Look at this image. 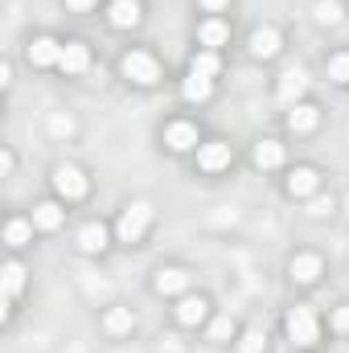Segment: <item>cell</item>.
<instances>
[{
  "label": "cell",
  "instance_id": "cell-1",
  "mask_svg": "<svg viewBox=\"0 0 349 353\" xmlns=\"http://www.w3.org/2000/svg\"><path fill=\"white\" fill-rule=\"evenodd\" d=\"M119 70H123V79H128V83H136V87H152V83L161 79V66H157V58H152V54H144V50H132V54H123Z\"/></svg>",
  "mask_w": 349,
  "mask_h": 353
},
{
  "label": "cell",
  "instance_id": "cell-2",
  "mask_svg": "<svg viewBox=\"0 0 349 353\" xmlns=\"http://www.w3.org/2000/svg\"><path fill=\"white\" fill-rule=\"evenodd\" d=\"M148 222H152V205L148 201H132L123 214H119V243H140L144 239V230H148Z\"/></svg>",
  "mask_w": 349,
  "mask_h": 353
},
{
  "label": "cell",
  "instance_id": "cell-3",
  "mask_svg": "<svg viewBox=\"0 0 349 353\" xmlns=\"http://www.w3.org/2000/svg\"><path fill=\"white\" fill-rule=\"evenodd\" d=\"M283 329H288V337H292L296 345H312V341H317V312H312L308 304H296V308L288 312Z\"/></svg>",
  "mask_w": 349,
  "mask_h": 353
},
{
  "label": "cell",
  "instance_id": "cell-4",
  "mask_svg": "<svg viewBox=\"0 0 349 353\" xmlns=\"http://www.w3.org/2000/svg\"><path fill=\"white\" fill-rule=\"evenodd\" d=\"M54 189L66 201H83L87 197V173L74 169V165H62V169H54Z\"/></svg>",
  "mask_w": 349,
  "mask_h": 353
},
{
  "label": "cell",
  "instance_id": "cell-5",
  "mask_svg": "<svg viewBox=\"0 0 349 353\" xmlns=\"http://www.w3.org/2000/svg\"><path fill=\"white\" fill-rule=\"evenodd\" d=\"M197 165H201L206 173L226 169V165H230V144H226V140H210V144H201V148H197Z\"/></svg>",
  "mask_w": 349,
  "mask_h": 353
},
{
  "label": "cell",
  "instance_id": "cell-6",
  "mask_svg": "<svg viewBox=\"0 0 349 353\" xmlns=\"http://www.w3.org/2000/svg\"><path fill=\"white\" fill-rule=\"evenodd\" d=\"M165 144L173 148V152H189V148H201L197 144V128L193 123H185V119H177L165 128Z\"/></svg>",
  "mask_w": 349,
  "mask_h": 353
},
{
  "label": "cell",
  "instance_id": "cell-7",
  "mask_svg": "<svg viewBox=\"0 0 349 353\" xmlns=\"http://www.w3.org/2000/svg\"><path fill=\"white\" fill-rule=\"evenodd\" d=\"M304 90H308V74L300 66H292V70L279 74V103H296Z\"/></svg>",
  "mask_w": 349,
  "mask_h": 353
},
{
  "label": "cell",
  "instance_id": "cell-8",
  "mask_svg": "<svg viewBox=\"0 0 349 353\" xmlns=\"http://www.w3.org/2000/svg\"><path fill=\"white\" fill-rule=\"evenodd\" d=\"M90 62V50L83 46V41H66L62 46V58H58V66L66 70V74H83Z\"/></svg>",
  "mask_w": 349,
  "mask_h": 353
},
{
  "label": "cell",
  "instance_id": "cell-9",
  "mask_svg": "<svg viewBox=\"0 0 349 353\" xmlns=\"http://www.w3.org/2000/svg\"><path fill=\"white\" fill-rule=\"evenodd\" d=\"M58 58H62V46L54 37H33L29 41V62L33 66H54Z\"/></svg>",
  "mask_w": 349,
  "mask_h": 353
},
{
  "label": "cell",
  "instance_id": "cell-10",
  "mask_svg": "<svg viewBox=\"0 0 349 353\" xmlns=\"http://www.w3.org/2000/svg\"><path fill=\"white\" fill-rule=\"evenodd\" d=\"M185 288H189V271H181V267L157 271V292H161V296H181Z\"/></svg>",
  "mask_w": 349,
  "mask_h": 353
},
{
  "label": "cell",
  "instance_id": "cell-11",
  "mask_svg": "<svg viewBox=\"0 0 349 353\" xmlns=\"http://www.w3.org/2000/svg\"><path fill=\"white\" fill-rule=\"evenodd\" d=\"M317 185H321V173L317 169H296V173L288 176V193L292 197H312Z\"/></svg>",
  "mask_w": 349,
  "mask_h": 353
},
{
  "label": "cell",
  "instance_id": "cell-12",
  "mask_svg": "<svg viewBox=\"0 0 349 353\" xmlns=\"http://www.w3.org/2000/svg\"><path fill=\"white\" fill-rule=\"evenodd\" d=\"M107 17H111L115 29H132V25L140 21V4H136V0H111V12H107Z\"/></svg>",
  "mask_w": 349,
  "mask_h": 353
},
{
  "label": "cell",
  "instance_id": "cell-13",
  "mask_svg": "<svg viewBox=\"0 0 349 353\" xmlns=\"http://www.w3.org/2000/svg\"><path fill=\"white\" fill-rule=\"evenodd\" d=\"M33 226H37V230H58V226H62V205H58V201L33 205Z\"/></svg>",
  "mask_w": 349,
  "mask_h": 353
},
{
  "label": "cell",
  "instance_id": "cell-14",
  "mask_svg": "<svg viewBox=\"0 0 349 353\" xmlns=\"http://www.w3.org/2000/svg\"><path fill=\"white\" fill-rule=\"evenodd\" d=\"M206 308H210V304H206L201 296H185V300L177 304V321H181V325H201V321H206Z\"/></svg>",
  "mask_w": 349,
  "mask_h": 353
},
{
  "label": "cell",
  "instance_id": "cell-15",
  "mask_svg": "<svg viewBox=\"0 0 349 353\" xmlns=\"http://www.w3.org/2000/svg\"><path fill=\"white\" fill-rule=\"evenodd\" d=\"M251 54L255 58H275L279 54V33L275 29H255L251 33Z\"/></svg>",
  "mask_w": 349,
  "mask_h": 353
},
{
  "label": "cell",
  "instance_id": "cell-16",
  "mask_svg": "<svg viewBox=\"0 0 349 353\" xmlns=\"http://www.w3.org/2000/svg\"><path fill=\"white\" fill-rule=\"evenodd\" d=\"M317 275H321V259L317 255H296L292 259V279L296 283H317Z\"/></svg>",
  "mask_w": 349,
  "mask_h": 353
},
{
  "label": "cell",
  "instance_id": "cell-17",
  "mask_svg": "<svg viewBox=\"0 0 349 353\" xmlns=\"http://www.w3.org/2000/svg\"><path fill=\"white\" fill-rule=\"evenodd\" d=\"M79 247H83L87 255H94V251L107 247V230H103V222H87V226L79 230Z\"/></svg>",
  "mask_w": 349,
  "mask_h": 353
},
{
  "label": "cell",
  "instance_id": "cell-18",
  "mask_svg": "<svg viewBox=\"0 0 349 353\" xmlns=\"http://www.w3.org/2000/svg\"><path fill=\"white\" fill-rule=\"evenodd\" d=\"M197 37H201V46H210V50H218V46H226V37H230V29L214 17V21H201V29H197Z\"/></svg>",
  "mask_w": 349,
  "mask_h": 353
},
{
  "label": "cell",
  "instance_id": "cell-19",
  "mask_svg": "<svg viewBox=\"0 0 349 353\" xmlns=\"http://www.w3.org/2000/svg\"><path fill=\"white\" fill-rule=\"evenodd\" d=\"M255 165H259V169H279V165H283V144H275V140L255 144Z\"/></svg>",
  "mask_w": 349,
  "mask_h": 353
},
{
  "label": "cell",
  "instance_id": "cell-20",
  "mask_svg": "<svg viewBox=\"0 0 349 353\" xmlns=\"http://www.w3.org/2000/svg\"><path fill=\"white\" fill-rule=\"evenodd\" d=\"M218 70H222V62H218V54H214V50H206V54H193V58H189V74L214 79Z\"/></svg>",
  "mask_w": 349,
  "mask_h": 353
},
{
  "label": "cell",
  "instance_id": "cell-21",
  "mask_svg": "<svg viewBox=\"0 0 349 353\" xmlns=\"http://www.w3.org/2000/svg\"><path fill=\"white\" fill-rule=\"evenodd\" d=\"M317 119H321V115H317V107L296 103V111L288 115V128H292V132H312V128H317Z\"/></svg>",
  "mask_w": 349,
  "mask_h": 353
},
{
  "label": "cell",
  "instance_id": "cell-22",
  "mask_svg": "<svg viewBox=\"0 0 349 353\" xmlns=\"http://www.w3.org/2000/svg\"><path fill=\"white\" fill-rule=\"evenodd\" d=\"M33 239V222H25V218H12L8 226H4V243L8 247H25Z\"/></svg>",
  "mask_w": 349,
  "mask_h": 353
},
{
  "label": "cell",
  "instance_id": "cell-23",
  "mask_svg": "<svg viewBox=\"0 0 349 353\" xmlns=\"http://www.w3.org/2000/svg\"><path fill=\"white\" fill-rule=\"evenodd\" d=\"M210 90H214V83H210V79L189 74V79H185V87H181V94H185L189 103H206V99H210Z\"/></svg>",
  "mask_w": 349,
  "mask_h": 353
},
{
  "label": "cell",
  "instance_id": "cell-24",
  "mask_svg": "<svg viewBox=\"0 0 349 353\" xmlns=\"http://www.w3.org/2000/svg\"><path fill=\"white\" fill-rule=\"evenodd\" d=\"M21 288H25V267L21 263H4V292L17 296Z\"/></svg>",
  "mask_w": 349,
  "mask_h": 353
},
{
  "label": "cell",
  "instance_id": "cell-25",
  "mask_svg": "<svg viewBox=\"0 0 349 353\" xmlns=\"http://www.w3.org/2000/svg\"><path fill=\"white\" fill-rule=\"evenodd\" d=\"M103 325H107V333H128V329H132V312H128V308H111Z\"/></svg>",
  "mask_w": 349,
  "mask_h": 353
},
{
  "label": "cell",
  "instance_id": "cell-26",
  "mask_svg": "<svg viewBox=\"0 0 349 353\" xmlns=\"http://www.w3.org/2000/svg\"><path fill=\"white\" fill-rule=\"evenodd\" d=\"M50 136L70 140V136H74V119H70V115H62V111H58V115H50Z\"/></svg>",
  "mask_w": 349,
  "mask_h": 353
},
{
  "label": "cell",
  "instance_id": "cell-27",
  "mask_svg": "<svg viewBox=\"0 0 349 353\" xmlns=\"http://www.w3.org/2000/svg\"><path fill=\"white\" fill-rule=\"evenodd\" d=\"M317 21H321V25H337V21H341V4H337V0H321V4H317Z\"/></svg>",
  "mask_w": 349,
  "mask_h": 353
},
{
  "label": "cell",
  "instance_id": "cell-28",
  "mask_svg": "<svg viewBox=\"0 0 349 353\" xmlns=\"http://www.w3.org/2000/svg\"><path fill=\"white\" fill-rule=\"evenodd\" d=\"M210 337H214V341H226V337H235V316H218V321L210 325Z\"/></svg>",
  "mask_w": 349,
  "mask_h": 353
},
{
  "label": "cell",
  "instance_id": "cell-29",
  "mask_svg": "<svg viewBox=\"0 0 349 353\" xmlns=\"http://www.w3.org/2000/svg\"><path fill=\"white\" fill-rule=\"evenodd\" d=\"M329 79H333V83H349V54H337V58L329 62Z\"/></svg>",
  "mask_w": 349,
  "mask_h": 353
},
{
  "label": "cell",
  "instance_id": "cell-30",
  "mask_svg": "<svg viewBox=\"0 0 349 353\" xmlns=\"http://www.w3.org/2000/svg\"><path fill=\"white\" fill-rule=\"evenodd\" d=\"M263 341H267V337H263L259 329H251V333H243V353H263Z\"/></svg>",
  "mask_w": 349,
  "mask_h": 353
},
{
  "label": "cell",
  "instance_id": "cell-31",
  "mask_svg": "<svg viewBox=\"0 0 349 353\" xmlns=\"http://www.w3.org/2000/svg\"><path fill=\"white\" fill-rule=\"evenodd\" d=\"M333 329H337V333H349V304H341V308L333 312Z\"/></svg>",
  "mask_w": 349,
  "mask_h": 353
},
{
  "label": "cell",
  "instance_id": "cell-32",
  "mask_svg": "<svg viewBox=\"0 0 349 353\" xmlns=\"http://www.w3.org/2000/svg\"><path fill=\"white\" fill-rule=\"evenodd\" d=\"M329 210H333V197H317L308 214H317V218H321V214H329Z\"/></svg>",
  "mask_w": 349,
  "mask_h": 353
},
{
  "label": "cell",
  "instance_id": "cell-33",
  "mask_svg": "<svg viewBox=\"0 0 349 353\" xmlns=\"http://www.w3.org/2000/svg\"><path fill=\"white\" fill-rule=\"evenodd\" d=\"M66 4H70L74 12H87V8H94V0H66Z\"/></svg>",
  "mask_w": 349,
  "mask_h": 353
},
{
  "label": "cell",
  "instance_id": "cell-34",
  "mask_svg": "<svg viewBox=\"0 0 349 353\" xmlns=\"http://www.w3.org/2000/svg\"><path fill=\"white\" fill-rule=\"evenodd\" d=\"M201 4H206V8H210V12H218V8H226V4H230V0H201Z\"/></svg>",
  "mask_w": 349,
  "mask_h": 353
},
{
  "label": "cell",
  "instance_id": "cell-35",
  "mask_svg": "<svg viewBox=\"0 0 349 353\" xmlns=\"http://www.w3.org/2000/svg\"><path fill=\"white\" fill-rule=\"evenodd\" d=\"M161 353H181V345H177V341H165V345H161Z\"/></svg>",
  "mask_w": 349,
  "mask_h": 353
}]
</instances>
